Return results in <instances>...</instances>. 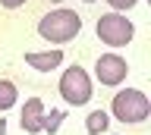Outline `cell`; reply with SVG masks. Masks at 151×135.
Returning a JSON list of instances; mask_svg holds the SVG:
<instances>
[{"mask_svg":"<svg viewBox=\"0 0 151 135\" xmlns=\"http://www.w3.org/2000/svg\"><path fill=\"white\" fill-rule=\"evenodd\" d=\"M79 31H82V19L76 16V10H54L41 16V22H38V35L50 44H63V41L76 38Z\"/></svg>","mask_w":151,"mask_h":135,"instance_id":"6da1fadb","label":"cell"},{"mask_svg":"<svg viewBox=\"0 0 151 135\" xmlns=\"http://www.w3.org/2000/svg\"><path fill=\"white\" fill-rule=\"evenodd\" d=\"M148 113L151 104L139 88H126L120 94H113V116L120 123H142V119H148Z\"/></svg>","mask_w":151,"mask_h":135,"instance_id":"7a4b0ae2","label":"cell"},{"mask_svg":"<svg viewBox=\"0 0 151 135\" xmlns=\"http://www.w3.org/2000/svg\"><path fill=\"white\" fill-rule=\"evenodd\" d=\"M60 94H63L66 104H73V107H82V104L91 101V82H88L82 66H69L60 76Z\"/></svg>","mask_w":151,"mask_h":135,"instance_id":"3957f363","label":"cell"},{"mask_svg":"<svg viewBox=\"0 0 151 135\" xmlns=\"http://www.w3.org/2000/svg\"><path fill=\"white\" fill-rule=\"evenodd\" d=\"M132 35H135L132 22L126 16H120V13H107V16L98 19V38L104 44H110V47H126L132 41Z\"/></svg>","mask_w":151,"mask_h":135,"instance_id":"277c9868","label":"cell"},{"mask_svg":"<svg viewBox=\"0 0 151 135\" xmlns=\"http://www.w3.org/2000/svg\"><path fill=\"white\" fill-rule=\"evenodd\" d=\"M126 72H129V66H126V60L116 57V54H104V57H98V63H94V76L107 88L120 85L123 79H126Z\"/></svg>","mask_w":151,"mask_h":135,"instance_id":"5b68a950","label":"cell"},{"mask_svg":"<svg viewBox=\"0 0 151 135\" xmlns=\"http://www.w3.org/2000/svg\"><path fill=\"white\" fill-rule=\"evenodd\" d=\"M22 129H25L28 135L35 132H44V101L41 97H28L25 107H22Z\"/></svg>","mask_w":151,"mask_h":135,"instance_id":"8992f818","label":"cell"},{"mask_svg":"<svg viewBox=\"0 0 151 135\" xmlns=\"http://www.w3.org/2000/svg\"><path fill=\"white\" fill-rule=\"evenodd\" d=\"M25 63H28L32 69L50 72V69H57L60 63H63V54H60V50H44V54H35V50H28V54H25Z\"/></svg>","mask_w":151,"mask_h":135,"instance_id":"52a82bcc","label":"cell"},{"mask_svg":"<svg viewBox=\"0 0 151 135\" xmlns=\"http://www.w3.org/2000/svg\"><path fill=\"white\" fill-rule=\"evenodd\" d=\"M13 104H16V85L6 82V79H0V113L9 110Z\"/></svg>","mask_w":151,"mask_h":135,"instance_id":"ba28073f","label":"cell"},{"mask_svg":"<svg viewBox=\"0 0 151 135\" xmlns=\"http://www.w3.org/2000/svg\"><path fill=\"white\" fill-rule=\"evenodd\" d=\"M107 123H110V119H107V113H104V110H91V113H88L85 129H88L91 135H98V132H104V129H107Z\"/></svg>","mask_w":151,"mask_h":135,"instance_id":"9c48e42d","label":"cell"},{"mask_svg":"<svg viewBox=\"0 0 151 135\" xmlns=\"http://www.w3.org/2000/svg\"><path fill=\"white\" fill-rule=\"evenodd\" d=\"M60 119H63V113L60 110H50V116H44V129L47 132H57L60 129Z\"/></svg>","mask_w":151,"mask_h":135,"instance_id":"30bf717a","label":"cell"},{"mask_svg":"<svg viewBox=\"0 0 151 135\" xmlns=\"http://www.w3.org/2000/svg\"><path fill=\"white\" fill-rule=\"evenodd\" d=\"M113 10H129V6H135V0H107Z\"/></svg>","mask_w":151,"mask_h":135,"instance_id":"8fae6325","label":"cell"},{"mask_svg":"<svg viewBox=\"0 0 151 135\" xmlns=\"http://www.w3.org/2000/svg\"><path fill=\"white\" fill-rule=\"evenodd\" d=\"M25 0H0V6H6V10H16V6H22Z\"/></svg>","mask_w":151,"mask_h":135,"instance_id":"7c38bea8","label":"cell"},{"mask_svg":"<svg viewBox=\"0 0 151 135\" xmlns=\"http://www.w3.org/2000/svg\"><path fill=\"white\" fill-rule=\"evenodd\" d=\"M0 135H6V123L3 119H0Z\"/></svg>","mask_w":151,"mask_h":135,"instance_id":"4fadbf2b","label":"cell"},{"mask_svg":"<svg viewBox=\"0 0 151 135\" xmlns=\"http://www.w3.org/2000/svg\"><path fill=\"white\" fill-rule=\"evenodd\" d=\"M85 3H94V0H85Z\"/></svg>","mask_w":151,"mask_h":135,"instance_id":"5bb4252c","label":"cell"},{"mask_svg":"<svg viewBox=\"0 0 151 135\" xmlns=\"http://www.w3.org/2000/svg\"><path fill=\"white\" fill-rule=\"evenodd\" d=\"M54 3H57V0H54Z\"/></svg>","mask_w":151,"mask_h":135,"instance_id":"9a60e30c","label":"cell"}]
</instances>
